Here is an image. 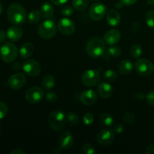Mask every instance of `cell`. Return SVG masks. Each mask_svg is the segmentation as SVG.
<instances>
[{
	"label": "cell",
	"instance_id": "cell-34",
	"mask_svg": "<svg viewBox=\"0 0 154 154\" xmlns=\"http://www.w3.org/2000/svg\"><path fill=\"white\" fill-rule=\"evenodd\" d=\"M83 122L86 126H90L94 122V117L91 113H86L83 117Z\"/></svg>",
	"mask_w": 154,
	"mask_h": 154
},
{
	"label": "cell",
	"instance_id": "cell-5",
	"mask_svg": "<svg viewBox=\"0 0 154 154\" xmlns=\"http://www.w3.org/2000/svg\"><path fill=\"white\" fill-rule=\"evenodd\" d=\"M57 26L51 20L43 21L38 27V34L44 39H50L56 35Z\"/></svg>",
	"mask_w": 154,
	"mask_h": 154
},
{
	"label": "cell",
	"instance_id": "cell-20",
	"mask_svg": "<svg viewBox=\"0 0 154 154\" xmlns=\"http://www.w3.org/2000/svg\"><path fill=\"white\" fill-rule=\"evenodd\" d=\"M35 51L34 46L30 42H26L23 45L21 46L20 49L19 54L20 56L22 59H27L29 57L32 55L33 52Z\"/></svg>",
	"mask_w": 154,
	"mask_h": 154
},
{
	"label": "cell",
	"instance_id": "cell-22",
	"mask_svg": "<svg viewBox=\"0 0 154 154\" xmlns=\"http://www.w3.org/2000/svg\"><path fill=\"white\" fill-rule=\"evenodd\" d=\"M133 69L132 63L129 60H123L118 66V71L122 75H128L131 73Z\"/></svg>",
	"mask_w": 154,
	"mask_h": 154
},
{
	"label": "cell",
	"instance_id": "cell-4",
	"mask_svg": "<svg viewBox=\"0 0 154 154\" xmlns=\"http://www.w3.org/2000/svg\"><path fill=\"white\" fill-rule=\"evenodd\" d=\"M18 56L17 46L11 42H5L0 48V57L5 63H12Z\"/></svg>",
	"mask_w": 154,
	"mask_h": 154
},
{
	"label": "cell",
	"instance_id": "cell-6",
	"mask_svg": "<svg viewBox=\"0 0 154 154\" xmlns=\"http://www.w3.org/2000/svg\"><path fill=\"white\" fill-rule=\"evenodd\" d=\"M135 70L141 76H149L153 72L154 65L147 59H138L135 63Z\"/></svg>",
	"mask_w": 154,
	"mask_h": 154
},
{
	"label": "cell",
	"instance_id": "cell-47",
	"mask_svg": "<svg viewBox=\"0 0 154 154\" xmlns=\"http://www.w3.org/2000/svg\"><path fill=\"white\" fill-rule=\"evenodd\" d=\"M147 2L149 5H154V0H147Z\"/></svg>",
	"mask_w": 154,
	"mask_h": 154
},
{
	"label": "cell",
	"instance_id": "cell-19",
	"mask_svg": "<svg viewBox=\"0 0 154 154\" xmlns=\"http://www.w3.org/2000/svg\"><path fill=\"white\" fill-rule=\"evenodd\" d=\"M106 20L108 23L111 26H117L119 25L121 20L120 15L116 10L111 9L108 11L106 15Z\"/></svg>",
	"mask_w": 154,
	"mask_h": 154
},
{
	"label": "cell",
	"instance_id": "cell-36",
	"mask_svg": "<svg viewBox=\"0 0 154 154\" xmlns=\"http://www.w3.org/2000/svg\"><path fill=\"white\" fill-rule=\"evenodd\" d=\"M45 97H46L47 101L50 103H54L58 99V96H57V93H54V92H48L46 96H45Z\"/></svg>",
	"mask_w": 154,
	"mask_h": 154
},
{
	"label": "cell",
	"instance_id": "cell-32",
	"mask_svg": "<svg viewBox=\"0 0 154 154\" xmlns=\"http://www.w3.org/2000/svg\"><path fill=\"white\" fill-rule=\"evenodd\" d=\"M123 120L124 123L129 125H133L135 121V115L132 112H126L123 114Z\"/></svg>",
	"mask_w": 154,
	"mask_h": 154
},
{
	"label": "cell",
	"instance_id": "cell-26",
	"mask_svg": "<svg viewBox=\"0 0 154 154\" xmlns=\"http://www.w3.org/2000/svg\"><path fill=\"white\" fill-rule=\"evenodd\" d=\"M89 5V0H72V5L75 10L78 11H83L87 8Z\"/></svg>",
	"mask_w": 154,
	"mask_h": 154
},
{
	"label": "cell",
	"instance_id": "cell-48",
	"mask_svg": "<svg viewBox=\"0 0 154 154\" xmlns=\"http://www.w3.org/2000/svg\"><path fill=\"white\" fill-rule=\"evenodd\" d=\"M2 11H3V6H2V4L1 2H0V14H2Z\"/></svg>",
	"mask_w": 154,
	"mask_h": 154
},
{
	"label": "cell",
	"instance_id": "cell-50",
	"mask_svg": "<svg viewBox=\"0 0 154 154\" xmlns=\"http://www.w3.org/2000/svg\"><path fill=\"white\" fill-rule=\"evenodd\" d=\"M94 1H99V0H94Z\"/></svg>",
	"mask_w": 154,
	"mask_h": 154
},
{
	"label": "cell",
	"instance_id": "cell-14",
	"mask_svg": "<svg viewBox=\"0 0 154 154\" xmlns=\"http://www.w3.org/2000/svg\"><path fill=\"white\" fill-rule=\"evenodd\" d=\"M97 99V94L93 90H87L80 95V100L84 105L90 106L93 105Z\"/></svg>",
	"mask_w": 154,
	"mask_h": 154
},
{
	"label": "cell",
	"instance_id": "cell-15",
	"mask_svg": "<svg viewBox=\"0 0 154 154\" xmlns=\"http://www.w3.org/2000/svg\"><path fill=\"white\" fill-rule=\"evenodd\" d=\"M74 136L70 132L66 131L63 132L60 138V148L63 150H70L74 144Z\"/></svg>",
	"mask_w": 154,
	"mask_h": 154
},
{
	"label": "cell",
	"instance_id": "cell-29",
	"mask_svg": "<svg viewBox=\"0 0 154 154\" xmlns=\"http://www.w3.org/2000/svg\"><path fill=\"white\" fill-rule=\"evenodd\" d=\"M66 120H67L68 123H69L70 126H76L77 124H78V122H79V118H78V116L74 112H69L66 115Z\"/></svg>",
	"mask_w": 154,
	"mask_h": 154
},
{
	"label": "cell",
	"instance_id": "cell-38",
	"mask_svg": "<svg viewBox=\"0 0 154 154\" xmlns=\"http://www.w3.org/2000/svg\"><path fill=\"white\" fill-rule=\"evenodd\" d=\"M146 99H147V102L150 106H154V90H152L147 93L146 96Z\"/></svg>",
	"mask_w": 154,
	"mask_h": 154
},
{
	"label": "cell",
	"instance_id": "cell-33",
	"mask_svg": "<svg viewBox=\"0 0 154 154\" xmlns=\"http://www.w3.org/2000/svg\"><path fill=\"white\" fill-rule=\"evenodd\" d=\"M82 152L84 154H95L97 153L96 148L93 144L90 143H86L82 147Z\"/></svg>",
	"mask_w": 154,
	"mask_h": 154
},
{
	"label": "cell",
	"instance_id": "cell-40",
	"mask_svg": "<svg viewBox=\"0 0 154 154\" xmlns=\"http://www.w3.org/2000/svg\"><path fill=\"white\" fill-rule=\"evenodd\" d=\"M124 5H132L136 2L138 0H120Z\"/></svg>",
	"mask_w": 154,
	"mask_h": 154
},
{
	"label": "cell",
	"instance_id": "cell-37",
	"mask_svg": "<svg viewBox=\"0 0 154 154\" xmlns=\"http://www.w3.org/2000/svg\"><path fill=\"white\" fill-rule=\"evenodd\" d=\"M74 9L71 6H65L62 9V14L65 17H70L71 15L73 14Z\"/></svg>",
	"mask_w": 154,
	"mask_h": 154
},
{
	"label": "cell",
	"instance_id": "cell-28",
	"mask_svg": "<svg viewBox=\"0 0 154 154\" xmlns=\"http://www.w3.org/2000/svg\"><path fill=\"white\" fill-rule=\"evenodd\" d=\"M114 118L108 114H103L100 117V123L105 126H111L114 124Z\"/></svg>",
	"mask_w": 154,
	"mask_h": 154
},
{
	"label": "cell",
	"instance_id": "cell-49",
	"mask_svg": "<svg viewBox=\"0 0 154 154\" xmlns=\"http://www.w3.org/2000/svg\"><path fill=\"white\" fill-rule=\"evenodd\" d=\"M0 132H1V126H0Z\"/></svg>",
	"mask_w": 154,
	"mask_h": 154
},
{
	"label": "cell",
	"instance_id": "cell-44",
	"mask_svg": "<svg viewBox=\"0 0 154 154\" xmlns=\"http://www.w3.org/2000/svg\"><path fill=\"white\" fill-rule=\"evenodd\" d=\"M135 98H136V99H138V101H141V100H143L144 98H146V96H144L142 93H136V94L135 95Z\"/></svg>",
	"mask_w": 154,
	"mask_h": 154
},
{
	"label": "cell",
	"instance_id": "cell-1",
	"mask_svg": "<svg viewBox=\"0 0 154 154\" xmlns=\"http://www.w3.org/2000/svg\"><path fill=\"white\" fill-rule=\"evenodd\" d=\"M7 17L9 22L14 25L23 24L27 17L26 9L19 3H13L8 8Z\"/></svg>",
	"mask_w": 154,
	"mask_h": 154
},
{
	"label": "cell",
	"instance_id": "cell-30",
	"mask_svg": "<svg viewBox=\"0 0 154 154\" xmlns=\"http://www.w3.org/2000/svg\"><path fill=\"white\" fill-rule=\"evenodd\" d=\"M103 78L108 82H113V81L117 79V75L114 71L111 70V69H108V70H106L104 72Z\"/></svg>",
	"mask_w": 154,
	"mask_h": 154
},
{
	"label": "cell",
	"instance_id": "cell-31",
	"mask_svg": "<svg viewBox=\"0 0 154 154\" xmlns=\"http://www.w3.org/2000/svg\"><path fill=\"white\" fill-rule=\"evenodd\" d=\"M145 20L147 26L154 29V10L149 11L145 16Z\"/></svg>",
	"mask_w": 154,
	"mask_h": 154
},
{
	"label": "cell",
	"instance_id": "cell-3",
	"mask_svg": "<svg viewBox=\"0 0 154 154\" xmlns=\"http://www.w3.org/2000/svg\"><path fill=\"white\" fill-rule=\"evenodd\" d=\"M66 116L61 110H56L49 114L48 122L53 130L56 132H60L66 126Z\"/></svg>",
	"mask_w": 154,
	"mask_h": 154
},
{
	"label": "cell",
	"instance_id": "cell-46",
	"mask_svg": "<svg viewBox=\"0 0 154 154\" xmlns=\"http://www.w3.org/2000/svg\"><path fill=\"white\" fill-rule=\"evenodd\" d=\"M123 5H123V3L120 1V2H118L117 4H116V8H121Z\"/></svg>",
	"mask_w": 154,
	"mask_h": 154
},
{
	"label": "cell",
	"instance_id": "cell-23",
	"mask_svg": "<svg viewBox=\"0 0 154 154\" xmlns=\"http://www.w3.org/2000/svg\"><path fill=\"white\" fill-rule=\"evenodd\" d=\"M121 54V49L117 45H111L110 48L105 51V54H103V57L107 60L113 58V57H117Z\"/></svg>",
	"mask_w": 154,
	"mask_h": 154
},
{
	"label": "cell",
	"instance_id": "cell-25",
	"mask_svg": "<svg viewBox=\"0 0 154 154\" xmlns=\"http://www.w3.org/2000/svg\"><path fill=\"white\" fill-rule=\"evenodd\" d=\"M42 16V15L41 14V11L37 10H33L28 14L27 20H28V22L31 24L37 23L38 22L40 21Z\"/></svg>",
	"mask_w": 154,
	"mask_h": 154
},
{
	"label": "cell",
	"instance_id": "cell-13",
	"mask_svg": "<svg viewBox=\"0 0 154 154\" xmlns=\"http://www.w3.org/2000/svg\"><path fill=\"white\" fill-rule=\"evenodd\" d=\"M114 131L109 129H104L99 131L96 135V140L99 144L106 146L111 144L114 140Z\"/></svg>",
	"mask_w": 154,
	"mask_h": 154
},
{
	"label": "cell",
	"instance_id": "cell-27",
	"mask_svg": "<svg viewBox=\"0 0 154 154\" xmlns=\"http://www.w3.org/2000/svg\"><path fill=\"white\" fill-rule=\"evenodd\" d=\"M143 52V49L140 45H133L130 48L131 56L134 59H139Z\"/></svg>",
	"mask_w": 154,
	"mask_h": 154
},
{
	"label": "cell",
	"instance_id": "cell-2",
	"mask_svg": "<svg viewBox=\"0 0 154 154\" xmlns=\"http://www.w3.org/2000/svg\"><path fill=\"white\" fill-rule=\"evenodd\" d=\"M106 51L105 41L100 38H93L90 39L86 45V51L90 57L93 58H99L103 56Z\"/></svg>",
	"mask_w": 154,
	"mask_h": 154
},
{
	"label": "cell",
	"instance_id": "cell-12",
	"mask_svg": "<svg viewBox=\"0 0 154 154\" xmlns=\"http://www.w3.org/2000/svg\"><path fill=\"white\" fill-rule=\"evenodd\" d=\"M26 82V76L23 73H16L12 75L8 80L9 88L13 90H18L22 88Z\"/></svg>",
	"mask_w": 154,
	"mask_h": 154
},
{
	"label": "cell",
	"instance_id": "cell-8",
	"mask_svg": "<svg viewBox=\"0 0 154 154\" xmlns=\"http://www.w3.org/2000/svg\"><path fill=\"white\" fill-rule=\"evenodd\" d=\"M22 68L24 72L28 76L32 77V78L37 77L40 74L41 70H42V68H41L38 62L32 60V59H29V60H25L23 63Z\"/></svg>",
	"mask_w": 154,
	"mask_h": 154
},
{
	"label": "cell",
	"instance_id": "cell-17",
	"mask_svg": "<svg viewBox=\"0 0 154 154\" xmlns=\"http://www.w3.org/2000/svg\"><path fill=\"white\" fill-rule=\"evenodd\" d=\"M98 93L102 99H108L111 97L113 93L112 86L108 81L100 83L98 87Z\"/></svg>",
	"mask_w": 154,
	"mask_h": 154
},
{
	"label": "cell",
	"instance_id": "cell-24",
	"mask_svg": "<svg viewBox=\"0 0 154 154\" xmlns=\"http://www.w3.org/2000/svg\"><path fill=\"white\" fill-rule=\"evenodd\" d=\"M55 86V78L53 75H48L42 80V87L47 90H51Z\"/></svg>",
	"mask_w": 154,
	"mask_h": 154
},
{
	"label": "cell",
	"instance_id": "cell-9",
	"mask_svg": "<svg viewBox=\"0 0 154 154\" xmlns=\"http://www.w3.org/2000/svg\"><path fill=\"white\" fill-rule=\"evenodd\" d=\"M108 12V8L104 4L101 2H96L92 5L89 10V14L90 18L95 21L102 20Z\"/></svg>",
	"mask_w": 154,
	"mask_h": 154
},
{
	"label": "cell",
	"instance_id": "cell-42",
	"mask_svg": "<svg viewBox=\"0 0 154 154\" xmlns=\"http://www.w3.org/2000/svg\"><path fill=\"white\" fill-rule=\"evenodd\" d=\"M146 153L147 154H154V144H150L146 149Z\"/></svg>",
	"mask_w": 154,
	"mask_h": 154
},
{
	"label": "cell",
	"instance_id": "cell-10",
	"mask_svg": "<svg viewBox=\"0 0 154 154\" xmlns=\"http://www.w3.org/2000/svg\"><path fill=\"white\" fill-rule=\"evenodd\" d=\"M45 93L44 90L38 86H34L29 89L26 93V99L30 104H36L42 101Z\"/></svg>",
	"mask_w": 154,
	"mask_h": 154
},
{
	"label": "cell",
	"instance_id": "cell-7",
	"mask_svg": "<svg viewBox=\"0 0 154 154\" xmlns=\"http://www.w3.org/2000/svg\"><path fill=\"white\" fill-rule=\"evenodd\" d=\"M101 75L98 71L94 69H88L81 75V82L86 87H93L99 84Z\"/></svg>",
	"mask_w": 154,
	"mask_h": 154
},
{
	"label": "cell",
	"instance_id": "cell-11",
	"mask_svg": "<svg viewBox=\"0 0 154 154\" xmlns=\"http://www.w3.org/2000/svg\"><path fill=\"white\" fill-rule=\"evenodd\" d=\"M57 29L63 35H71L75 32V25L72 20L64 17L59 20L57 23Z\"/></svg>",
	"mask_w": 154,
	"mask_h": 154
},
{
	"label": "cell",
	"instance_id": "cell-18",
	"mask_svg": "<svg viewBox=\"0 0 154 154\" xmlns=\"http://www.w3.org/2000/svg\"><path fill=\"white\" fill-rule=\"evenodd\" d=\"M6 33H7L8 38L11 42H17L23 36L22 29L17 26H11Z\"/></svg>",
	"mask_w": 154,
	"mask_h": 154
},
{
	"label": "cell",
	"instance_id": "cell-43",
	"mask_svg": "<svg viewBox=\"0 0 154 154\" xmlns=\"http://www.w3.org/2000/svg\"><path fill=\"white\" fill-rule=\"evenodd\" d=\"M6 37H7V33L5 32L4 31H0V43H2L5 42Z\"/></svg>",
	"mask_w": 154,
	"mask_h": 154
},
{
	"label": "cell",
	"instance_id": "cell-41",
	"mask_svg": "<svg viewBox=\"0 0 154 154\" xmlns=\"http://www.w3.org/2000/svg\"><path fill=\"white\" fill-rule=\"evenodd\" d=\"M51 1L53 4L56 5H63L67 2L68 0H51Z\"/></svg>",
	"mask_w": 154,
	"mask_h": 154
},
{
	"label": "cell",
	"instance_id": "cell-39",
	"mask_svg": "<svg viewBox=\"0 0 154 154\" xmlns=\"http://www.w3.org/2000/svg\"><path fill=\"white\" fill-rule=\"evenodd\" d=\"M124 130V126L122 123H117L114 126V132L117 134H120Z\"/></svg>",
	"mask_w": 154,
	"mask_h": 154
},
{
	"label": "cell",
	"instance_id": "cell-16",
	"mask_svg": "<svg viewBox=\"0 0 154 154\" xmlns=\"http://www.w3.org/2000/svg\"><path fill=\"white\" fill-rule=\"evenodd\" d=\"M121 38V34L120 32L117 29H110L106 32L104 35V41L105 44L110 45H115L116 44L118 43Z\"/></svg>",
	"mask_w": 154,
	"mask_h": 154
},
{
	"label": "cell",
	"instance_id": "cell-35",
	"mask_svg": "<svg viewBox=\"0 0 154 154\" xmlns=\"http://www.w3.org/2000/svg\"><path fill=\"white\" fill-rule=\"evenodd\" d=\"M8 111V105L5 102H0V120L3 119L7 115Z\"/></svg>",
	"mask_w": 154,
	"mask_h": 154
},
{
	"label": "cell",
	"instance_id": "cell-21",
	"mask_svg": "<svg viewBox=\"0 0 154 154\" xmlns=\"http://www.w3.org/2000/svg\"><path fill=\"white\" fill-rule=\"evenodd\" d=\"M40 10L42 17L45 19H49V18L52 17L54 14V6L48 2H45L42 5Z\"/></svg>",
	"mask_w": 154,
	"mask_h": 154
},
{
	"label": "cell",
	"instance_id": "cell-45",
	"mask_svg": "<svg viewBox=\"0 0 154 154\" xmlns=\"http://www.w3.org/2000/svg\"><path fill=\"white\" fill-rule=\"evenodd\" d=\"M11 154H25L26 153L23 150H20V149H15V150H12L10 153Z\"/></svg>",
	"mask_w": 154,
	"mask_h": 154
}]
</instances>
